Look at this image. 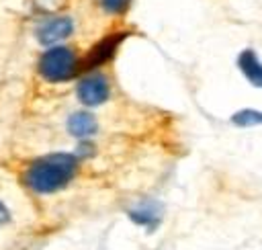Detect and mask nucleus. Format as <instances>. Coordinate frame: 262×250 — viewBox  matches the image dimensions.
I'll use <instances>...</instances> for the list:
<instances>
[{"instance_id":"f257e3e1","label":"nucleus","mask_w":262,"mask_h":250,"mask_svg":"<svg viewBox=\"0 0 262 250\" xmlns=\"http://www.w3.org/2000/svg\"><path fill=\"white\" fill-rule=\"evenodd\" d=\"M80 166V158L76 154H47L33 160L23 172V182L37 195L57 193L70 184Z\"/></svg>"},{"instance_id":"f03ea898","label":"nucleus","mask_w":262,"mask_h":250,"mask_svg":"<svg viewBox=\"0 0 262 250\" xmlns=\"http://www.w3.org/2000/svg\"><path fill=\"white\" fill-rule=\"evenodd\" d=\"M76 70H78L76 53L66 45L49 47L39 57V74L47 82H66L76 74Z\"/></svg>"},{"instance_id":"7ed1b4c3","label":"nucleus","mask_w":262,"mask_h":250,"mask_svg":"<svg viewBox=\"0 0 262 250\" xmlns=\"http://www.w3.org/2000/svg\"><path fill=\"white\" fill-rule=\"evenodd\" d=\"M78 98L82 105L86 107H98L102 105L108 94H111V86H108V80L106 76L102 74H90L86 78H82L78 82Z\"/></svg>"},{"instance_id":"20e7f679","label":"nucleus","mask_w":262,"mask_h":250,"mask_svg":"<svg viewBox=\"0 0 262 250\" xmlns=\"http://www.w3.org/2000/svg\"><path fill=\"white\" fill-rule=\"evenodd\" d=\"M127 215L135 225L145 227L147 232H154L162 221L164 207H162V203H158L154 199H143V201H137L135 205H131L127 209Z\"/></svg>"},{"instance_id":"39448f33","label":"nucleus","mask_w":262,"mask_h":250,"mask_svg":"<svg viewBox=\"0 0 262 250\" xmlns=\"http://www.w3.org/2000/svg\"><path fill=\"white\" fill-rule=\"evenodd\" d=\"M125 37H127V33H121V31L102 37V39L88 51L86 59L82 61V70H90V68H96V66H100V64L108 61V59L115 55L117 47L125 41Z\"/></svg>"},{"instance_id":"423d86ee","label":"nucleus","mask_w":262,"mask_h":250,"mask_svg":"<svg viewBox=\"0 0 262 250\" xmlns=\"http://www.w3.org/2000/svg\"><path fill=\"white\" fill-rule=\"evenodd\" d=\"M74 31V23L68 16H57L51 18L47 23H43L37 29V39L41 45H55L59 41H63L66 37H70Z\"/></svg>"},{"instance_id":"0eeeda50","label":"nucleus","mask_w":262,"mask_h":250,"mask_svg":"<svg viewBox=\"0 0 262 250\" xmlns=\"http://www.w3.org/2000/svg\"><path fill=\"white\" fill-rule=\"evenodd\" d=\"M68 131H70V135H74L78 139L92 137L98 131L96 117L88 111H76L68 117Z\"/></svg>"},{"instance_id":"6e6552de","label":"nucleus","mask_w":262,"mask_h":250,"mask_svg":"<svg viewBox=\"0 0 262 250\" xmlns=\"http://www.w3.org/2000/svg\"><path fill=\"white\" fill-rule=\"evenodd\" d=\"M237 68L242 70V74L246 76V80L258 88H262V59L258 57V53L250 47H246L239 55H237Z\"/></svg>"},{"instance_id":"1a4fd4ad","label":"nucleus","mask_w":262,"mask_h":250,"mask_svg":"<svg viewBox=\"0 0 262 250\" xmlns=\"http://www.w3.org/2000/svg\"><path fill=\"white\" fill-rule=\"evenodd\" d=\"M231 123L237 127H254L262 125V111L256 109H242L235 115H231Z\"/></svg>"},{"instance_id":"9d476101","label":"nucleus","mask_w":262,"mask_h":250,"mask_svg":"<svg viewBox=\"0 0 262 250\" xmlns=\"http://www.w3.org/2000/svg\"><path fill=\"white\" fill-rule=\"evenodd\" d=\"M98 4L108 14H121L131 4V0H98Z\"/></svg>"},{"instance_id":"9b49d317","label":"nucleus","mask_w":262,"mask_h":250,"mask_svg":"<svg viewBox=\"0 0 262 250\" xmlns=\"http://www.w3.org/2000/svg\"><path fill=\"white\" fill-rule=\"evenodd\" d=\"M10 221V211H8V207L0 201V225H4V223H8Z\"/></svg>"}]
</instances>
